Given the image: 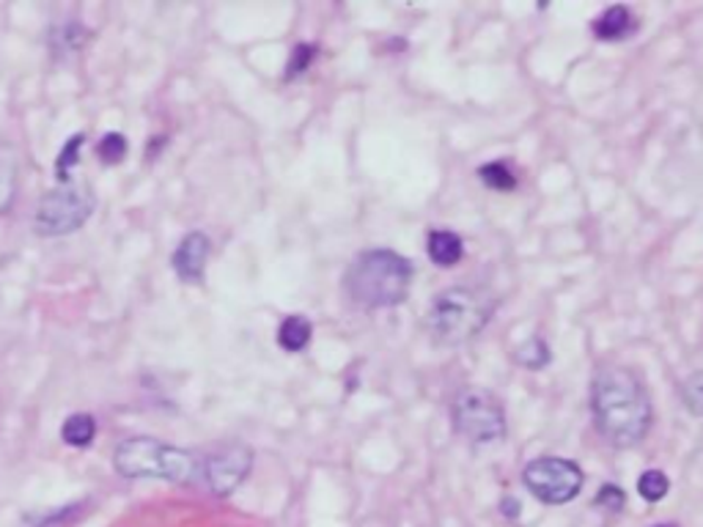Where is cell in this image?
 I'll list each match as a JSON object with an SVG mask.
<instances>
[{"mask_svg": "<svg viewBox=\"0 0 703 527\" xmlns=\"http://www.w3.org/2000/svg\"><path fill=\"white\" fill-rule=\"evenodd\" d=\"M590 412L599 435L613 448H635L652 429V399L641 374L605 363L590 379Z\"/></svg>", "mask_w": 703, "mask_h": 527, "instance_id": "1", "label": "cell"}, {"mask_svg": "<svg viewBox=\"0 0 703 527\" xmlns=\"http://www.w3.org/2000/svg\"><path fill=\"white\" fill-rule=\"evenodd\" d=\"M412 281V264L401 253L374 247L363 251L346 266L344 289L354 305L369 308H393L407 300Z\"/></svg>", "mask_w": 703, "mask_h": 527, "instance_id": "2", "label": "cell"}, {"mask_svg": "<svg viewBox=\"0 0 703 527\" xmlns=\"http://www.w3.org/2000/svg\"><path fill=\"white\" fill-rule=\"evenodd\" d=\"M204 456L187 448L165 446L152 437H127L118 442L114 467L124 478H157L170 484H201Z\"/></svg>", "mask_w": 703, "mask_h": 527, "instance_id": "3", "label": "cell"}, {"mask_svg": "<svg viewBox=\"0 0 703 527\" xmlns=\"http://www.w3.org/2000/svg\"><path fill=\"white\" fill-rule=\"evenodd\" d=\"M495 316V300L484 289L451 286L440 292L427 313V330L435 341L457 347L476 339Z\"/></svg>", "mask_w": 703, "mask_h": 527, "instance_id": "4", "label": "cell"}, {"mask_svg": "<svg viewBox=\"0 0 703 527\" xmlns=\"http://www.w3.org/2000/svg\"><path fill=\"white\" fill-rule=\"evenodd\" d=\"M94 206H97V198H94L91 187L72 179L61 182L39 198L37 212H33V228L41 236L72 234L91 217Z\"/></svg>", "mask_w": 703, "mask_h": 527, "instance_id": "5", "label": "cell"}, {"mask_svg": "<svg viewBox=\"0 0 703 527\" xmlns=\"http://www.w3.org/2000/svg\"><path fill=\"white\" fill-rule=\"evenodd\" d=\"M453 429L470 442L487 446L506 437V410L487 388H462L451 401Z\"/></svg>", "mask_w": 703, "mask_h": 527, "instance_id": "6", "label": "cell"}, {"mask_svg": "<svg viewBox=\"0 0 703 527\" xmlns=\"http://www.w3.org/2000/svg\"><path fill=\"white\" fill-rule=\"evenodd\" d=\"M523 481L536 500L547 506H564L580 495L586 476L577 461L564 456H536L523 470Z\"/></svg>", "mask_w": 703, "mask_h": 527, "instance_id": "7", "label": "cell"}, {"mask_svg": "<svg viewBox=\"0 0 703 527\" xmlns=\"http://www.w3.org/2000/svg\"><path fill=\"white\" fill-rule=\"evenodd\" d=\"M253 467V451L245 442H228L217 451L204 456L201 465V484L217 497H226L240 487Z\"/></svg>", "mask_w": 703, "mask_h": 527, "instance_id": "8", "label": "cell"}, {"mask_svg": "<svg viewBox=\"0 0 703 527\" xmlns=\"http://www.w3.org/2000/svg\"><path fill=\"white\" fill-rule=\"evenodd\" d=\"M212 253V242L204 231H191V234L182 236V242L176 245L174 256H170V264H174L176 275L185 283H196L204 277L206 262H209Z\"/></svg>", "mask_w": 703, "mask_h": 527, "instance_id": "9", "label": "cell"}, {"mask_svg": "<svg viewBox=\"0 0 703 527\" xmlns=\"http://www.w3.org/2000/svg\"><path fill=\"white\" fill-rule=\"evenodd\" d=\"M637 31V20L629 6H611L590 22V33L602 41H618L632 37Z\"/></svg>", "mask_w": 703, "mask_h": 527, "instance_id": "10", "label": "cell"}, {"mask_svg": "<svg viewBox=\"0 0 703 527\" xmlns=\"http://www.w3.org/2000/svg\"><path fill=\"white\" fill-rule=\"evenodd\" d=\"M427 253L437 266L448 270V266L459 264V258H462V253H465V242L457 231L435 228V231H429V236H427Z\"/></svg>", "mask_w": 703, "mask_h": 527, "instance_id": "11", "label": "cell"}, {"mask_svg": "<svg viewBox=\"0 0 703 527\" xmlns=\"http://www.w3.org/2000/svg\"><path fill=\"white\" fill-rule=\"evenodd\" d=\"M97 437V420L88 412H75L64 420L61 426V440L69 448H88Z\"/></svg>", "mask_w": 703, "mask_h": 527, "instance_id": "12", "label": "cell"}, {"mask_svg": "<svg viewBox=\"0 0 703 527\" xmlns=\"http://www.w3.org/2000/svg\"><path fill=\"white\" fill-rule=\"evenodd\" d=\"M17 195V152L0 140V215L9 212Z\"/></svg>", "mask_w": 703, "mask_h": 527, "instance_id": "13", "label": "cell"}, {"mask_svg": "<svg viewBox=\"0 0 703 527\" xmlns=\"http://www.w3.org/2000/svg\"><path fill=\"white\" fill-rule=\"evenodd\" d=\"M311 335L313 324L305 316H286L281 322V328H277V343L286 352H303L311 343Z\"/></svg>", "mask_w": 703, "mask_h": 527, "instance_id": "14", "label": "cell"}, {"mask_svg": "<svg viewBox=\"0 0 703 527\" xmlns=\"http://www.w3.org/2000/svg\"><path fill=\"white\" fill-rule=\"evenodd\" d=\"M88 39H91V31H88V28H82L80 22H67V26L52 31L50 45L52 50L61 52V56H75V52H80L82 47L88 45Z\"/></svg>", "mask_w": 703, "mask_h": 527, "instance_id": "15", "label": "cell"}, {"mask_svg": "<svg viewBox=\"0 0 703 527\" xmlns=\"http://www.w3.org/2000/svg\"><path fill=\"white\" fill-rule=\"evenodd\" d=\"M514 360H517L523 369H541V365L549 363V347L545 339H539V335H530L528 341L519 343L517 349H514Z\"/></svg>", "mask_w": 703, "mask_h": 527, "instance_id": "16", "label": "cell"}, {"mask_svg": "<svg viewBox=\"0 0 703 527\" xmlns=\"http://www.w3.org/2000/svg\"><path fill=\"white\" fill-rule=\"evenodd\" d=\"M478 179L492 189H514L517 187V174L511 170V165L506 159H495V163H484L478 168Z\"/></svg>", "mask_w": 703, "mask_h": 527, "instance_id": "17", "label": "cell"}, {"mask_svg": "<svg viewBox=\"0 0 703 527\" xmlns=\"http://www.w3.org/2000/svg\"><path fill=\"white\" fill-rule=\"evenodd\" d=\"M97 157L105 165H118L127 157V138L121 133H108L97 140Z\"/></svg>", "mask_w": 703, "mask_h": 527, "instance_id": "18", "label": "cell"}, {"mask_svg": "<svg viewBox=\"0 0 703 527\" xmlns=\"http://www.w3.org/2000/svg\"><path fill=\"white\" fill-rule=\"evenodd\" d=\"M667 489H671V481H667V476L663 470H646L641 478H637V491H641L643 500H648V502L663 500V497L667 495Z\"/></svg>", "mask_w": 703, "mask_h": 527, "instance_id": "19", "label": "cell"}, {"mask_svg": "<svg viewBox=\"0 0 703 527\" xmlns=\"http://www.w3.org/2000/svg\"><path fill=\"white\" fill-rule=\"evenodd\" d=\"M316 56H319V45H313V41H297V45L292 47V58H289V64H286V80L303 75L305 69L316 61Z\"/></svg>", "mask_w": 703, "mask_h": 527, "instance_id": "20", "label": "cell"}, {"mask_svg": "<svg viewBox=\"0 0 703 527\" xmlns=\"http://www.w3.org/2000/svg\"><path fill=\"white\" fill-rule=\"evenodd\" d=\"M682 401L687 404L690 412L703 418V369H699L695 374H690L687 379H684Z\"/></svg>", "mask_w": 703, "mask_h": 527, "instance_id": "21", "label": "cell"}, {"mask_svg": "<svg viewBox=\"0 0 703 527\" xmlns=\"http://www.w3.org/2000/svg\"><path fill=\"white\" fill-rule=\"evenodd\" d=\"M80 146H82V135H75L72 140H67V144H64L61 154H58L56 174H58V179H61V182H69V174H72V168H75V165H78Z\"/></svg>", "mask_w": 703, "mask_h": 527, "instance_id": "22", "label": "cell"}, {"mask_svg": "<svg viewBox=\"0 0 703 527\" xmlns=\"http://www.w3.org/2000/svg\"><path fill=\"white\" fill-rule=\"evenodd\" d=\"M594 502L599 508H605V511L618 514L626 506V495H624L622 487H616V484H605V487L596 491Z\"/></svg>", "mask_w": 703, "mask_h": 527, "instance_id": "23", "label": "cell"}, {"mask_svg": "<svg viewBox=\"0 0 703 527\" xmlns=\"http://www.w3.org/2000/svg\"><path fill=\"white\" fill-rule=\"evenodd\" d=\"M500 511H504L508 519L519 517V500H514V497H504V506H500Z\"/></svg>", "mask_w": 703, "mask_h": 527, "instance_id": "24", "label": "cell"}, {"mask_svg": "<svg viewBox=\"0 0 703 527\" xmlns=\"http://www.w3.org/2000/svg\"><path fill=\"white\" fill-rule=\"evenodd\" d=\"M652 527H678V525H673V523H657V525H652Z\"/></svg>", "mask_w": 703, "mask_h": 527, "instance_id": "25", "label": "cell"}]
</instances>
